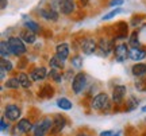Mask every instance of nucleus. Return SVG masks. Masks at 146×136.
Segmentation results:
<instances>
[{"mask_svg":"<svg viewBox=\"0 0 146 136\" xmlns=\"http://www.w3.org/2000/svg\"><path fill=\"white\" fill-rule=\"evenodd\" d=\"M92 108L96 110H103V112H107V110L111 109V100H110L108 94L106 93H99L96 94L94 99H92Z\"/></svg>","mask_w":146,"mask_h":136,"instance_id":"f257e3e1","label":"nucleus"},{"mask_svg":"<svg viewBox=\"0 0 146 136\" xmlns=\"http://www.w3.org/2000/svg\"><path fill=\"white\" fill-rule=\"evenodd\" d=\"M50 5L62 15H70L74 11V1L73 0H50Z\"/></svg>","mask_w":146,"mask_h":136,"instance_id":"f03ea898","label":"nucleus"},{"mask_svg":"<svg viewBox=\"0 0 146 136\" xmlns=\"http://www.w3.org/2000/svg\"><path fill=\"white\" fill-rule=\"evenodd\" d=\"M7 42H8V46H10L11 54H14L16 57H21L23 54H26V45L19 37H10Z\"/></svg>","mask_w":146,"mask_h":136,"instance_id":"7ed1b4c3","label":"nucleus"},{"mask_svg":"<svg viewBox=\"0 0 146 136\" xmlns=\"http://www.w3.org/2000/svg\"><path fill=\"white\" fill-rule=\"evenodd\" d=\"M53 128L52 117H43L34 125V136H45Z\"/></svg>","mask_w":146,"mask_h":136,"instance_id":"20e7f679","label":"nucleus"},{"mask_svg":"<svg viewBox=\"0 0 146 136\" xmlns=\"http://www.w3.org/2000/svg\"><path fill=\"white\" fill-rule=\"evenodd\" d=\"M85 85H87V76L84 73H77L73 77L72 81V90L74 94H80L85 89Z\"/></svg>","mask_w":146,"mask_h":136,"instance_id":"39448f33","label":"nucleus"},{"mask_svg":"<svg viewBox=\"0 0 146 136\" xmlns=\"http://www.w3.org/2000/svg\"><path fill=\"white\" fill-rule=\"evenodd\" d=\"M22 115L21 108L15 104H8L4 108V117L10 121H18Z\"/></svg>","mask_w":146,"mask_h":136,"instance_id":"423d86ee","label":"nucleus"},{"mask_svg":"<svg viewBox=\"0 0 146 136\" xmlns=\"http://www.w3.org/2000/svg\"><path fill=\"white\" fill-rule=\"evenodd\" d=\"M112 50H114V41H108L106 38H102L98 42V54L102 55V57L103 55L107 57Z\"/></svg>","mask_w":146,"mask_h":136,"instance_id":"0eeeda50","label":"nucleus"},{"mask_svg":"<svg viewBox=\"0 0 146 136\" xmlns=\"http://www.w3.org/2000/svg\"><path fill=\"white\" fill-rule=\"evenodd\" d=\"M114 53H115V59H116L118 62H123L127 58H130V49H129V46L125 45V43L118 45V46L115 47Z\"/></svg>","mask_w":146,"mask_h":136,"instance_id":"6e6552de","label":"nucleus"},{"mask_svg":"<svg viewBox=\"0 0 146 136\" xmlns=\"http://www.w3.org/2000/svg\"><path fill=\"white\" fill-rule=\"evenodd\" d=\"M58 12L57 10H54L52 5L49 7H45V8H41L39 10V15L45 19V20H49V22H56L58 19Z\"/></svg>","mask_w":146,"mask_h":136,"instance_id":"1a4fd4ad","label":"nucleus"},{"mask_svg":"<svg viewBox=\"0 0 146 136\" xmlns=\"http://www.w3.org/2000/svg\"><path fill=\"white\" fill-rule=\"evenodd\" d=\"M81 50H83L84 54L91 55V54H94V53L98 50V43H96V41L92 39V38H87V39H84L83 43H81Z\"/></svg>","mask_w":146,"mask_h":136,"instance_id":"9d476101","label":"nucleus"},{"mask_svg":"<svg viewBox=\"0 0 146 136\" xmlns=\"http://www.w3.org/2000/svg\"><path fill=\"white\" fill-rule=\"evenodd\" d=\"M126 86L123 85H116L112 90V101H114L115 104H122V101L125 99L126 96Z\"/></svg>","mask_w":146,"mask_h":136,"instance_id":"9b49d317","label":"nucleus"},{"mask_svg":"<svg viewBox=\"0 0 146 136\" xmlns=\"http://www.w3.org/2000/svg\"><path fill=\"white\" fill-rule=\"evenodd\" d=\"M65 125H66V119L61 115H56L53 119V133H60L65 128Z\"/></svg>","mask_w":146,"mask_h":136,"instance_id":"f8f14e48","label":"nucleus"},{"mask_svg":"<svg viewBox=\"0 0 146 136\" xmlns=\"http://www.w3.org/2000/svg\"><path fill=\"white\" fill-rule=\"evenodd\" d=\"M19 38H21L25 43L31 45V43H34L36 41V34L35 32H33V31H30V30H27V28H25V30H22L21 31Z\"/></svg>","mask_w":146,"mask_h":136,"instance_id":"ddd939ff","label":"nucleus"},{"mask_svg":"<svg viewBox=\"0 0 146 136\" xmlns=\"http://www.w3.org/2000/svg\"><path fill=\"white\" fill-rule=\"evenodd\" d=\"M47 76V70L45 68H35L34 70L31 72L30 74V78L34 79V81H42V79H45Z\"/></svg>","mask_w":146,"mask_h":136,"instance_id":"4468645a","label":"nucleus"},{"mask_svg":"<svg viewBox=\"0 0 146 136\" xmlns=\"http://www.w3.org/2000/svg\"><path fill=\"white\" fill-rule=\"evenodd\" d=\"M56 55L64 59V61H66V58L69 57V46L66 43H60L56 47Z\"/></svg>","mask_w":146,"mask_h":136,"instance_id":"2eb2a0df","label":"nucleus"},{"mask_svg":"<svg viewBox=\"0 0 146 136\" xmlns=\"http://www.w3.org/2000/svg\"><path fill=\"white\" fill-rule=\"evenodd\" d=\"M16 128H18V131H19V132L26 133V132L31 131L33 128H34V125L31 124V121L29 120V119H21V120L18 121V125H16Z\"/></svg>","mask_w":146,"mask_h":136,"instance_id":"dca6fc26","label":"nucleus"},{"mask_svg":"<svg viewBox=\"0 0 146 136\" xmlns=\"http://www.w3.org/2000/svg\"><path fill=\"white\" fill-rule=\"evenodd\" d=\"M145 57H146L145 50H142L139 47L130 49V59H133V61H142Z\"/></svg>","mask_w":146,"mask_h":136,"instance_id":"f3484780","label":"nucleus"},{"mask_svg":"<svg viewBox=\"0 0 146 136\" xmlns=\"http://www.w3.org/2000/svg\"><path fill=\"white\" fill-rule=\"evenodd\" d=\"M131 72L135 77H143L146 76V63H135L133 68H131Z\"/></svg>","mask_w":146,"mask_h":136,"instance_id":"a211bd4d","label":"nucleus"},{"mask_svg":"<svg viewBox=\"0 0 146 136\" xmlns=\"http://www.w3.org/2000/svg\"><path fill=\"white\" fill-rule=\"evenodd\" d=\"M126 37H127V23L119 22L118 27H116V38L118 39H125Z\"/></svg>","mask_w":146,"mask_h":136,"instance_id":"6ab92c4d","label":"nucleus"},{"mask_svg":"<svg viewBox=\"0 0 146 136\" xmlns=\"http://www.w3.org/2000/svg\"><path fill=\"white\" fill-rule=\"evenodd\" d=\"M57 106L62 110H69V109H72L73 105H72V101H70L69 99H66V97H61V99L57 100Z\"/></svg>","mask_w":146,"mask_h":136,"instance_id":"aec40b11","label":"nucleus"},{"mask_svg":"<svg viewBox=\"0 0 146 136\" xmlns=\"http://www.w3.org/2000/svg\"><path fill=\"white\" fill-rule=\"evenodd\" d=\"M49 63H50V68H53V69H64V66H65V61L61 59L60 57H57V55L50 58Z\"/></svg>","mask_w":146,"mask_h":136,"instance_id":"412c9836","label":"nucleus"},{"mask_svg":"<svg viewBox=\"0 0 146 136\" xmlns=\"http://www.w3.org/2000/svg\"><path fill=\"white\" fill-rule=\"evenodd\" d=\"M16 78L19 79V82H21V86H22V88L29 89V88L31 86V81H30V78H29V76H27L26 73H19Z\"/></svg>","mask_w":146,"mask_h":136,"instance_id":"4be33fe9","label":"nucleus"},{"mask_svg":"<svg viewBox=\"0 0 146 136\" xmlns=\"http://www.w3.org/2000/svg\"><path fill=\"white\" fill-rule=\"evenodd\" d=\"M25 28H27V30H30V31H33V32H39L41 31V27H39V24L36 23V22H34V20H26L25 22Z\"/></svg>","mask_w":146,"mask_h":136,"instance_id":"5701e85b","label":"nucleus"},{"mask_svg":"<svg viewBox=\"0 0 146 136\" xmlns=\"http://www.w3.org/2000/svg\"><path fill=\"white\" fill-rule=\"evenodd\" d=\"M0 54H1V58H8V55L11 54V50H10V46H8V42L1 41V43H0Z\"/></svg>","mask_w":146,"mask_h":136,"instance_id":"b1692460","label":"nucleus"},{"mask_svg":"<svg viewBox=\"0 0 146 136\" xmlns=\"http://www.w3.org/2000/svg\"><path fill=\"white\" fill-rule=\"evenodd\" d=\"M21 86V82L18 78H8L5 81V88L8 89H18Z\"/></svg>","mask_w":146,"mask_h":136,"instance_id":"393cba45","label":"nucleus"},{"mask_svg":"<svg viewBox=\"0 0 146 136\" xmlns=\"http://www.w3.org/2000/svg\"><path fill=\"white\" fill-rule=\"evenodd\" d=\"M129 45L131 46V49L139 46V37H138V32H133L130 35V39H129Z\"/></svg>","mask_w":146,"mask_h":136,"instance_id":"a878e982","label":"nucleus"},{"mask_svg":"<svg viewBox=\"0 0 146 136\" xmlns=\"http://www.w3.org/2000/svg\"><path fill=\"white\" fill-rule=\"evenodd\" d=\"M49 77H50V78H53L54 81H57V82L62 81V76H61L60 69H52V70H50V73H49Z\"/></svg>","mask_w":146,"mask_h":136,"instance_id":"bb28decb","label":"nucleus"},{"mask_svg":"<svg viewBox=\"0 0 146 136\" xmlns=\"http://www.w3.org/2000/svg\"><path fill=\"white\" fill-rule=\"evenodd\" d=\"M0 68H1V70H4V72H10V70H12V63L7 58H1L0 59Z\"/></svg>","mask_w":146,"mask_h":136,"instance_id":"cd10ccee","label":"nucleus"},{"mask_svg":"<svg viewBox=\"0 0 146 136\" xmlns=\"http://www.w3.org/2000/svg\"><path fill=\"white\" fill-rule=\"evenodd\" d=\"M122 12H123V10H122V8H115V10H112L111 12H108L107 15L103 16V18H102V20H110V19H112L114 16L119 15V14H122Z\"/></svg>","mask_w":146,"mask_h":136,"instance_id":"c85d7f7f","label":"nucleus"},{"mask_svg":"<svg viewBox=\"0 0 146 136\" xmlns=\"http://www.w3.org/2000/svg\"><path fill=\"white\" fill-rule=\"evenodd\" d=\"M135 88L139 90V92H146V78L138 79L135 82Z\"/></svg>","mask_w":146,"mask_h":136,"instance_id":"c756f323","label":"nucleus"},{"mask_svg":"<svg viewBox=\"0 0 146 136\" xmlns=\"http://www.w3.org/2000/svg\"><path fill=\"white\" fill-rule=\"evenodd\" d=\"M72 66L73 68H76V69H80L81 66H83V58L76 55V57L72 59Z\"/></svg>","mask_w":146,"mask_h":136,"instance_id":"7c9ffc66","label":"nucleus"},{"mask_svg":"<svg viewBox=\"0 0 146 136\" xmlns=\"http://www.w3.org/2000/svg\"><path fill=\"white\" fill-rule=\"evenodd\" d=\"M137 105H138V101H135L134 97H131L130 101H129V106L126 108V110H133L134 108H137Z\"/></svg>","mask_w":146,"mask_h":136,"instance_id":"2f4dec72","label":"nucleus"},{"mask_svg":"<svg viewBox=\"0 0 146 136\" xmlns=\"http://www.w3.org/2000/svg\"><path fill=\"white\" fill-rule=\"evenodd\" d=\"M122 4H123V0H111L108 5H111V7H118V5H122Z\"/></svg>","mask_w":146,"mask_h":136,"instance_id":"473e14b6","label":"nucleus"},{"mask_svg":"<svg viewBox=\"0 0 146 136\" xmlns=\"http://www.w3.org/2000/svg\"><path fill=\"white\" fill-rule=\"evenodd\" d=\"M0 125H1V132H5L7 129H8V124L5 123V120H4V117L0 120Z\"/></svg>","mask_w":146,"mask_h":136,"instance_id":"72a5a7b5","label":"nucleus"},{"mask_svg":"<svg viewBox=\"0 0 146 136\" xmlns=\"http://www.w3.org/2000/svg\"><path fill=\"white\" fill-rule=\"evenodd\" d=\"M99 136H114V132L112 131H103V132H100Z\"/></svg>","mask_w":146,"mask_h":136,"instance_id":"f704fd0d","label":"nucleus"},{"mask_svg":"<svg viewBox=\"0 0 146 136\" xmlns=\"http://www.w3.org/2000/svg\"><path fill=\"white\" fill-rule=\"evenodd\" d=\"M0 1H1V5H0V7H1V10H4L5 7L8 5V0H0Z\"/></svg>","mask_w":146,"mask_h":136,"instance_id":"c9c22d12","label":"nucleus"},{"mask_svg":"<svg viewBox=\"0 0 146 136\" xmlns=\"http://www.w3.org/2000/svg\"><path fill=\"white\" fill-rule=\"evenodd\" d=\"M88 3H89V0H80V5H81V7H85Z\"/></svg>","mask_w":146,"mask_h":136,"instance_id":"e433bc0d","label":"nucleus"},{"mask_svg":"<svg viewBox=\"0 0 146 136\" xmlns=\"http://www.w3.org/2000/svg\"><path fill=\"white\" fill-rule=\"evenodd\" d=\"M76 136H91V135H88V133H78V135H76Z\"/></svg>","mask_w":146,"mask_h":136,"instance_id":"4c0bfd02","label":"nucleus"},{"mask_svg":"<svg viewBox=\"0 0 146 136\" xmlns=\"http://www.w3.org/2000/svg\"><path fill=\"white\" fill-rule=\"evenodd\" d=\"M0 77H1V79H4V70H1V76Z\"/></svg>","mask_w":146,"mask_h":136,"instance_id":"58836bf2","label":"nucleus"},{"mask_svg":"<svg viewBox=\"0 0 146 136\" xmlns=\"http://www.w3.org/2000/svg\"><path fill=\"white\" fill-rule=\"evenodd\" d=\"M141 110H142V112H146V105H145V106H142V109H141Z\"/></svg>","mask_w":146,"mask_h":136,"instance_id":"ea45409f","label":"nucleus"},{"mask_svg":"<svg viewBox=\"0 0 146 136\" xmlns=\"http://www.w3.org/2000/svg\"><path fill=\"white\" fill-rule=\"evenodd\" d=\"M114 136H119V133H116V135H114Z\"/></svg>","mask_w":146,"mask_h":136,"instance_id":"a19ab883","label":"nucleus"}]
</instances>
